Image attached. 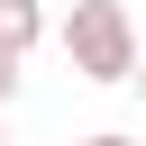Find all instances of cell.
Masks as SVG:
<instances>
[{
  "instance_id": "obj_6",
  "label": "cell",
  "mask_w": 146,
  "mask_h": 146,
  "mask_svg": "<svg viewBox=\"0 0 146 146\" xmlns=\"http://www.w3.org/2000/svg\"><path fill=\"white\" fill-rule=\"evenodd\" d=\"M0 146H9V128H0Z\"/></svg>"
},
{
  "instance_id": "obj_2",
  "label": "cell",
  "mask_w": 146,
  "mask_h": 146,
  "mask_svg": "<svg viewBox=\"0 0 146 146\" xmlns=\"http://www.w3.org/2000/svg\"><path fill=\"white\" fill-rule=\"evenodd\" d=\"M36 36H46V9H36V0H0V46H9V55H27Z\"/></svg>"
},
{
  "instance_id": "obj_4",
  "label": "cell",
  "mask_w": 146,
  "mask_h": 146,
  "mask_svg": "<svg viewBox=\"0 0 146 146\" xmlns=\"http://www.w3.org/2000/svg\"><path fill=\"white\" fill-rule=\"evenodd\" d=\"M82 146H137V137H119V128H100V137H82Z\"/></svg>"
},
{
  "instance_id": "obj_1",
  "label": "cell",
  "mask_w": 146,
  "mask_h": 146,
  "mask_svg": "<svg viewBox=\"0 0 146 146\" xmlns=\"http://www.w3.org/2000/svg\"><path fill=\"white\" fill-rule=\"evenodd\" d=\"M64 55H73L82 82H128V64H137V27H128V9H119V0H73V18H64Z\"/></svg>"
},
{
  "instance_id": "obj_3",
  "label": "cell",
  "mask_w": 146,
  "mask_h": 146,
  "mask_svg": "<svg viewBox=\"0 0 146 146\" xmlns=\"http://www.w3.org/2000/svg\"><path fill=\"white\" fill-rule=\"evenodd\" d=\"M18 64H27V55H9V46H0V110L18 100Z\"/></svg>"
},
{
  "instance_id": "obj_5",
  "label": "cell",
  "mask_w": 146,
  "mask_h": 146,
  "mask_svg": "<svg viewBox=\"0 0 146 146\" xmlns=\"http://www.w3.org/2000/svg\"><path fill=\"white\" fill-rule=\"evenodd\" d=\"M128 82H137V100H146V55H137V64H128Z\"/></svg>"
}]
</instances>
